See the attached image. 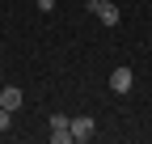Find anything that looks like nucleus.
<instances>
[{"label":"nucleus","instance_id":"f257e3e1","mask_svg":"<svg viewBox=\"0 0 152 144\" xmlns=\"http://www.w3.org/2000/svg\"><path fill=\"white\" fill-rule=\"evenodd\" d=\"M47 127H51V140L55 144H72V119L68 115H51Z\"/></svg>","mask_w":152,"mask_h":144},{"label":"nucleus","instance_id":"f03ea898","mask_svg":"<svg viewBox=\"0 0 152 144\" xmlns=\"http://www.w3.org/2000/svg\"><path fill=\"white\" fill-rule=\"evenodd\" d=\"M131 85H135V72H131L127 64H118L110 72V89H114V93H131Z\"/></svg>","mask_w":152,"mask_h":144},{"label":"nucleus","instance_id":"7ed1b4c3","mask_svg":"<svg viewBox=\"0 0 152 144\" xmlns=\"http://www.w3.org/2000/svg\"><path fill=\"white\" fill-rule=\"evenodd\" d=\"M93 136H97V123H93L89 115H76V119H72V140L85 144V140H93Z\"/></svg>","mask_w":152,"mask_h":144},{"label":"nucleus","instance_id":"20e7f679","mask_svg":"<svg viewBox=\"0 0 152 144\" xmlns=\"http://www.w3.org/2000/svg\"><path fill=\"white\" fill-rule=\"evenodd\" d=\"M21 89H17V85H4V89H0V106H4V110L13 115V110H21Z\"/></svg>","mask_w":152,"mask_h":144},{"label":"nucleus","instance_id":"39448f33","mask_svg":"<svg viewBox=\"0 0 152 144\" xmlns=\"http://www.w3.org/2000/svg\"><path fill=\"white\" fill-rule=\"evenodd\" d=\"M0 132H9V110L0 106Z\"/></svg>","mask_w":152,"mask_h":144},{"label":"nucleus","instance_id":"423d86ee","mask_svg":"<svg viewBox=\"0 0 152 144\" xmlns=\"http://www.w3.org/2000/svg\"><path fill=\"white\" fill-rule=\"evenodd\" d=\"M55 9V0H38V13H51Z\"/></svg>","mask_w":152,"mask_h":144}]
</instances>
